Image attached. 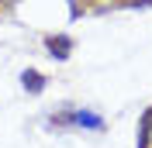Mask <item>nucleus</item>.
Wrapping results in <instances>:
<instances>
[{"instance_id": "nucleus-1", "label": "nucleus", "mask_w": 152, "mask_h": 148, "mask_svg": "<svg viewBox=\"0 0 152 148\" xmlns=\"http://www.w3.org/2000/svg\"><path fill=\"white\" fill-rule=\"evenodd\" d=\"M45 48H48V55H52V59L66 62L69 52H73V38H69V35H45Z\"/></svg>"}, {"instance_id": "nucleus-3", "label": "nucleus", "mask_w": 152, "mask_h": 148, "mask_svg": "<svg viewBox=\"0 0 152 148\" xmlns=\"http://www.w3.org/2000/svg\"><path fill=\"white\" fill-rule=\"evenodd\" d=\"M45 76L38 73V69H24L21 73V86H24V93H31V96H38V93H45Z\"/></svg>"}, {"instance_id": "nucleus-2", "label": "nucleus", "mask_w": 152, "mask_h": 148, "mask_svg": "<svg viewBox=\"0 0 152 148\" xmlns=\"http://www.w3.org/2000/svg\"><path fill=\"white\" fill-rule=\"evenodd\" d=\"M73 128H83V131H104V117L97 110H86V107H80V110H73Z\"/></svg>"}, {"instance_id": "nucleus-4", "label": "nucleus", "mask_w": 152, "mask_h": 148, "mask_svg": "<svg viewBox=\"0 0 152 148\" xmlns=\"http://www.w3.org/2000/svg\"><path fill=\"white\" fill-rule=\"evenodd\" d=\"M152 145V107H145L142 120H138V141H135V148H149Z\"/></svg>"}]
</instances>
